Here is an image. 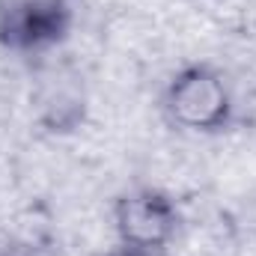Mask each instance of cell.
I'll use <instances>...</instances> for the list:
<instances>
[{
  "mask_svg": "<svg viewBox=\"0 0 256 256\" xmlns=\"http://www.w3.org/2000/svg\"><path fill=\"white\" fill-rule=\"evenodd\" d=\"M116 230L126 248L164 250L176 232V206L161 191H134L116 206Z\"/></svg>",
  "mask_w": 256,
  "mask_h": 256,
  "instance_id": "cell-3",
  "label": "cell"
},
{
  "mask_svg": "<svg viewBox=\"0 0 256 256\" xmlns=\"http://www.w3.org/2000/svg\"><path fill=\"white\" fill-rule=\"evenodd\" d=\"M108 256H164V250H146V248H120V250H114V254Z\"/></svg>",
  "mask_w": 256,
  "mask_h": 256,
  "instance_id": "cell-4",
  "label": "cell"
},
{
  "mask_svg": "<svg viewBox=\"0 0 256 256\" xmlns=\"http://www.w3.org/2000/svg\"><path fill=\"white\" fill-rule=\"evenodd\" d=\"M170 116L194 131H212L230 120V92L218 72L191 66L179 72L167 90Z\"/></svg>",
  "mask_w": 256,
  "mask_h": 256,
  "instance_id": "cell-2",
  "label": "cell"
},
{
  "mask_svg": "<svg viewBox=\"0 0 256 256\" xmlns=\"http://www.w3.org/2000/svg\"><path fill=\"white\" fill-rule=\"evenodd\" d=\"M68 0H0V42L12 51H42L68 33Z\"/></svg>",
  "mask_w": 256,
  "mask_h": 256,
  "instance_id": "cell-1",
  "label": "cell"
}]
</instances>
